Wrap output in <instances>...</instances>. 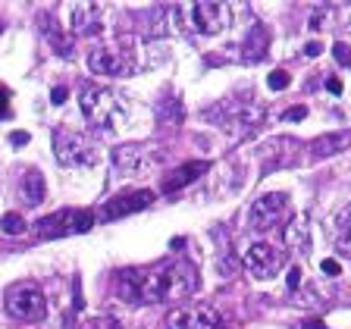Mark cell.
Listing matches in <instances>:
<instances>
[{
    "mask_svg": "<svg viewBox=\"0 0 351 329\" xmlns=\"http://www.w3.org/2000/svg\"><path fill=\"white\" fill-rule=\"evenodd\" d=\"M301 282H304V273H301V267H289V292H298Z\"/></svg>",
    "mask_w": 351,
    "mask_h": 329,
    "instance_id": "4316f807",
    "label": "cell"
},
{
    "mask_svg": "<svg viewBox=\"0 0 351 329\" xmlns=\"http://www.w3.org/2000/svg\"><path fill=\"white\" fill-rule=\"evenodd\" d=\"M164 329H223L220 311L201 304V307H176L164 320Z\"/></svg>",
    "mask_w": 351,
    "mask_h": 329,
    "instance_id": "ba28073f",
    "label": "cell"
},
{
    "mask_svg": "<svg viewBox=\"0 0 351 329\" xmlns=\"http://www.w3.org/2000/svg\"><path fill=\"white\" fill-rule=\"evenodd\" d=\"M157 120L166 122V126H176V122L185 120V107H182V98H164L157 107Z\"/></svg>",
    "mask_w": 351,
    "mask_h": 329,
    "instance_id": "7402d4cb",
    "label": "cell"
},
{
    "mask_svg": "<svg viewBox=\"0 0 351 329\" xmlns=\"http://www.w3.org/2000/svg\"><path fill=\"white\" fill-rule=\"evenodd\" d=\"M79 104H82V116L88 120V126L97 129L101 135H113L126 122V104L107 85H85L79 94Z\"/></svg>",
    "mask_w": 351,
    "mask_h": 329,
    "instance_id": "7a4b0ae2",
    "label": "cell"
},
{
    "mask_svg": "<svg viewBox=\"0 0 351 329\" xmlns=\"http://www.w3.org/2000/svg\"><path fill=\"white\" fill-rule=\"evenodd\" d=\"M91 226H94V213H91V210L63 207V210H57V213H51V217L38 220L35 229L41 239H60V235H82Z\"/></svg>",
    "mask_w": 351,
    "mask_h": 329,
    "instance_id": "5b68a950",
    "label": "cell"
},
{
    "mask_svg": "<svg viewBox=\"0 0 351 329\" xmlns=\"http://www.w3.org/2000/svg\"><path fill=\"white\" fill-rule=\"evenodd\" d=\"M333 57H336L339 66H351V47L345 44V41H336V44H333Z\"/></svg>",
    "mask_w": 351,
    "mask_h": 329,
    "instance_id": "d4e9b609",
    "label": "cell"
},
{
    "mask_svg": "<svg viewBox=\"0 0 351 329\" xmlns=\"http://www.w3.org/2000/svg\"><path fill=\"white\" fill-rule=\"evenodd\" d=\"M38 23H41V29H44V38L51 41L53 51L60 53L63 60H73V38L63 35L60 25H57V19H53L51 13H41V16H38Z\"/></svg>",
    "mask_w": 351,
    "mask_h": 329,
    "instance_id": "ac0fdd59",
    "label": "cell"
},
{
    "mask_svg": "<svg viewBox=\"0 0 351 329\" xmlns=\"http://www.w3.org/2000/svg\"><path fill=\"white\" fill-rule=\"evenodd\" d=\"M101 29H104V7L101 3H75L73 35H97Z\"/></svg>",
    "mask_w": 351,
    "mask_h": 329,
    "instance_id": "4fadbf2b",
    "label": "cell"
},
{
    "mask_svg": "<svg viewBox=\"0 0 351 329\" xmlns=\"http://www.w3.org/2000/svg\"><path fill=\"white\" fill-rule=\"evenodd\" d=\"M88 69L97 75L122 79V75H132L138 69V63H135V53L126 44H116V47H94L88 53Z\"/></svg>",
    "mask_w": 351,
    "mask_h": 329,
    "instance_id": "8992f818",
    "label": "cell"
},
{
    "mask_svg": "<svg viewBox=\"0 0 351 329\" xmlns=\"http://www.w3.org/2000/svg\"><path fill=\"white\" fill-rule=\"evenodd\" d=\"M0 229L7 232V235H23L25 220L19 217V213H3V217H0Z\"/></svg>",
    "mask_w": 351,
    "mask_h": 329,
    "instance_id": "603a6c76",
    "label": "cell"
},
{
    "mask_svg": "<svg viewBox=\"0 0 351 329\" xmlns=\"http://www.w3.org/2000/svg\"><path fill=\"white\" fill-rule=\"evenodd\" d=\"M207 170H210L207 160H192V163H182V166H176L172 172H166V176H164V185H160V188H164L166 195H170V192H179V188L198 182Z\"/></svg>",
    "mask_w": 351,
    "mask_h": 329,
    "instance_id": "5bb4252c",
    "label": "cell"
},
{
    "mask_svg": "<svg viewBox=\"0 0 351 329\" xmlns=\"http://www.w3.org/2000/svg\"><path fill=\"white\" fill-rule=\"evenodd\" d=\"M285 204H289V198H285L283 192H270V195L257 198V201L251 204V210H248V229H255V232L273 229V226L283 220Z\"/></svg>",
    "mask_w": 351,
    "mask_h": 329,
    "instance_id": "30bf717a",
    "label": "cell"
},
{
    "mask_svg": "<svg viewBox=\"0 0 351 329\" xmlns=\"http://www.w3.org/2000/svg\"><path fill=\"white\" fill-rule=\"evenodd\" d=\"M3 116H10V91L7 88H0V120Z\"/></svg>",
    "mask_w": 351,
    "mask_h": 329,
    "instance_id": "83f0119b",
    "label": "cell"
},
{
    "mask_svg": "<svg viewBox=\"0 0 351 329\" xmlns=\"http://www.w3.org/2000/svg\"><path fill=\"white\" fill-rule=\"evenodd\" d=\"M326 88L333 91V94H342V79H339V75H329V79H326Z\"/></svg>",
    "mask_w": 351,
    "mask_h": 329,
    "instance_id": "1f68e13d",
    "label": "cell"
},
{
    "mask_svg": "<svg viewBox=\"0 0 351 329\" xmlns=\"http://www.w3.org/2000/svg\"><path fill=\"white\" fill-rule=\"evenodd\" d=\"M267 47H270V35L261 29V25H255V29L248 31L245 44H242V53H245V60H248V63H257V60H263Z\"/></svg>",
    "mask_w": 351,
    "mask_h": 329,
    "instance_id": "d6986e66",
    "label": "cell"
},
{
    "mask_svg": "<svg viewBox=\"0 0 351 329\" xmlns=\"http://www.w3.org/2000/svg\"><path fill=\"white\" fill-rule=\"evenodd\" d=\"M201 276L185 257H170L154 267H129L116 273V295L126 304H164L194 295Z\"/></svg>",
    "mask_w": 351,
    "mask_h": 329,
    "instance_id": "6da1fadb",
    "label": "cell"
},
{
    "mask_svg": "<svg viewBox=\"0 0 351 329\" xmlns=\"http://www.w3.org/2000/svg\"><path fill=\"white\" fill-rule=\"evenodd\" d=\"M160 154H164V150L154 148V144H116V148L110 150V160L120 172H138L151 163H160V160H164Z\"/></svg>",
    "mask_w": 351,
    "mask_h": 329,
    "instance_id": "9c48e42d",
    "label": "cell"
},
{
    "mask_svg": "<svg viewBox=\"0 0 351 329\" xmlns=\"http://www.w3.org/2000/svg\"><path fill=\"white\" fill-rule=\"evenodd\" d=\"M320 269L326 273V276H339V273H342V267H339L336 261H323V263H320Z\"/></svg>",
    "mask_w": 351,
    "mask_h": 329,
    "instance_id": "f546056e",
    "label": "cell"
},
{
    "mask_svg": "<svg viewBox=\"0 0 351 329\" xmlns=\"http://www.w3.org/2000/svg\"><path fill=\"white\" fill-rule=\"evenodd\" d=\"M348 148H351V132H326V135H320V138L311 142L307 154H311V160H326V157H336V154H342V150H348Z\"/></svg>",
    "mask_w": 351,
    "mask_h": 329,
    "instance_id": "9a60e30c",
    "label": "cell"
},
{
    "mask_svg": "<svg viewBox=\"0 0 351 329\" xmlns=\"http://www.w3.org/2000/svg\"><path fill=\"white\" fill-rule=\"evenodd\" d=\"M10 144H13V148H23V144H29V132H13V135H10Z\"/></svg>",
    "mask_w": 351,
    "mask_h": 329,
    "instance_id": "4dcf8cb0",
    "label": "cell"
},
{
    "mask_svg": "<svg viewBox=\"0 0 351 329\" xmlns=\"http://www.w3.org/2000/svg\"><path fill=\"white\" fill-rule=\"evenodd\" d=\"M66 98H69V91L63 88V85H57V88L51 91V101H53V104H66Z\"/></svg>",
    "mask_w": 351,
    "mask_h": 329,
    "instance_id": "f1b7e54d",
    "label": "cell"
},
{
    "mask_svg": "<svg viewBox=\"0 0 351 329\" xmlns=\"http://www.w3.org/2000/svg\"><path fill=\"white\" fill-rule=\"evenodd\" d=\"M154 198L157 195H154L151 188H138V192H129V195H116V198H110V201L104 204L101 220H120V217H126V213H138V210L151 207Z\"/></svg>",
    "mask_w": 351,
    "mask_h": 329,
    "instance_id": "7c38bea8",
    "label": "cell"
},
{
    "mask_svg": "<svg viewBox=\"0 0 351 329\" xmlns=\"http://www.w3.org/2000/svg\"><path fill=\"white\" fill-rule=\"evenodd\" d=\"M182 25V10L176 7H157L148 13V31L151 35H172Z\"/></svg>",
    "mask_w": 351,
    "mask_h": 329,
    "instance_id": "e0dca14e",
    "label": "cell"
},
{
    "mask_svg": "<svg viewBox=\"0 0 351 329\" xmlns=\"http://www.w3.org/2000/svg\"><path fill=\"white\" fill-rule=\"evenodd\" d=\"M304 53H307V57H317V53H323V47L317 44V41H311V44L304 47Z\"/></svg>",
    "mask_w": 351,
    "mask_h": 329,
    "instance_id": "d6a6232c",
    "label": "cell"
},
{
    "mask_svg": "<svg viewBox=\"0 0 351 329\" xmlns=\"http://www.w3.org/2000/svg\"><path fill=\"white\" fill-rule=\"evenodd\" d=\"M289 82H291V79H289V73H285V69H273V73L267 75V85L273 91H285V88H289Z\"/></svg>",
    "mask_w": 351,
    "mask_h": 329,
    "instance_id": "cb8c5ba5",
    "label": "cell"
},
{
    "mask_svg": "<svg viewBox=\"0 0 351 329\" xmlns=\"http://www.w3.org/2000/svg\"><path fill=\"white\" fill-rule=\"evenodd\" d=\"M311 220H307V213H301V217L291 220V226L285 229V245L295 251L298 257H307L311 254Z\"/></svg>",
    "mask_w": 351,
    "mask_h": 329,
    "instance_id": "2e32d148",
    "label": "cell"
},
{
    "mask_svg": "<svg viewBox=\"0 0 351 329\" xmlns=\"http://www.w3.org/2000/svg\"><path fill=\"white\" fill-rule=\"evenodd\" d=\"M336 251L342 257H351V204H345V210L339 213V223H336Z\"/></svg>",
    "mask_w": 351,
    "mask_h": 329,
    "instance_id": "44dd1931",
    "label": "cell"
},
{
    "mask_svg": "<svg viewBox=\"0 0 351 329\" xmlns=\"http://www.w3.org/2000/svg\"><path fill=\"white\" fill-rule=\"evenodd\" d=\"M285 251L276 245H270V241H257V245H251L245 251V267L248 273L255 279H273L276 273H283L285 269Z\"/></svg>",
    "mask_w": 351,
    "mask_h": 329,
    "instance_id": "52a82bcc",
    "label": "cell"
},
{
    "mask_svg": "<svg viewBox=\"0 0 351 329\" xmlns=\"http://www.w3.org/2000/svg\"><path fill=\"white\" fill-rule=\"evenodd\" d=\"M192 23L201 35H220L229 29L232 10L226 3H192Z\"/></svg>",
    "mask_w": 351,
    "mask_h": 329,
    "instance_id": "8fae6325",
    "label": "cell"
},
{
    "mask_svg": "<svg viewBox=\"0 0 351 329\" xmlns=\"http://www.w3.org/2000/svg\"><path fill=\"white\" fill-rule=\"evenodd\" d=\"M304 116H307V107H291V110H285L279 120H283V122H301Z\"/></svg>",
    "mask_w": 351,
    "mask_h": 329,
    "instance_id": "484cf974",
    "label": "cell"
},
{
    "mask_svg": "<svg viewBox=\"0 0 351 329\" xmlns=\"http://www.w3.org/2000/svg\"><path fill=\"white\" fill-rule=\"evenodd\" d=\"M53 154L63 166H91L97 160V148L85 132L57 129L53 132Z\"/></svg>",
    "mask_w": 351,
    "mask_h": 329,
    "instance_id": "277c9868",
    "label": "cell"
},
{
    "mask_svg": "<svg viewBox=\"0 0 351 329\" xmlns=\"http://www.w3.org/2000/svg\"><path fill=\"white\" fill-rule=\"evenodd\" d=\"M23 198H25V204H41L44 201V192H47V185H44V176L38 170H29L23 176Z\"/></svg>",
    "mask_w": 351,
    "mask_h": 329,
    "instance_id": "ffe728a7",
    "label": "cell"
},
{
    "mask_svg": "<svg viewBox=\"0 0 351 329\" xmlns=\"http://www.w3.org/2000/svg\"><path fill=\"white\" fill-rule=\"evenodd\" d=\"M3 304H7V314L13 320H23V323H38V320H44V314H47L44 292L31 282L10 285L7 295H3Z\"/></svg>",
    "mask_w": 351,
    "mask_h": 329,
    "instance_id": "3957f363",
    "label": "cell"
}]
</instances>
